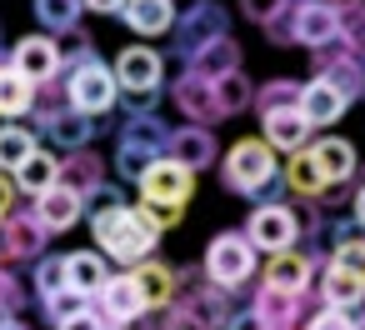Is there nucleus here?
Here are the masks:
<instances>
[{
  "instance_id": "nucleus-1",
  "label": "nucleus",
  "mask_w": 365,
  "mask_h": 330,
  "mask_svg": "<svg viewBox=\"0 0 365 330\" xmlns=\"http://www.w3.org/2000/svg\"><path fill=\"white\" fill-rule=\"evenodd\" d=\"M91 235L101 240V255H106V260H115V265H125V270H135L140 260H150V255H155V245H160V235L140 220V210H135V205L96 210V215H91Z\"/></svg>"
},
{
  "instance_id": "nucleus-2",
  "label": "nucleus",
  "mask_w": 365,
  "mask_h": 330,
  "mask_svg": "<svg viewBox=\"0 0 365 330\" xmlns=\"http://www.w3.org/2000/svg\"><path fill=\"white\" fill-rule=\"evenodd\" d=\"M275 180H280V155H275L260 135H245V140H235V145L220 155V185H225L230 195L260 200Z\"/></svg>"
},
{
  "instance_id": "nucleus-3",
  "label": "nucleus",
  "mask_w": 365,
  "mask_h": 330,
  "mask_svg": "<svg viewBox=\"0 0 365 330\" xmlns=\"http://www.w3.org/2000/svg\"><path fill=\"white\" fill-rule=\"evenodd\" d=\"M165 140H170V125L160 115H120V125H115V175L140 180L155 160H165Z\"/></svg>"
},
{
  "instance_id": "nucleus-4",
  "label": "nucleus",
  "mask_w": 365,
  "mask_h": 330,
  "mask_svg": "<svg viewBox=\"0 0 365 330\" xmlns=\"http://www.w3.org/2000/svg\"><path fill=\"white\" fill-rule=\"evenodd\" d=\"M61 86H66V105H71V110H81V115H91V120L110 115V110H115V100H120V86H115L110 66L101 61V51H96V56H86L81 66L61 71Z\"/></svg>"
},
{
  "instance_id": "nucleus-5",
  "label": "nucleus",
  "mask_w": 365,
  "mask_h": 330,
  "mask_svg": "<svg viewBox=\"0 0 365 330\" xmlns=\"http://www.w3.org/2000/svg\"><path fill=\"white\" fill-rule=\"evenodd\" d=\"M200 275H205V285L235 295L245 280H255V250H250V240H245L240 230H220V235L205 245Z\"/></svg>"
},
{
  "instance_id": "nucleus-6",
  "label": "nucleus",
  "mask_w": 365,
  "mask_h": 330,
  "mask_svg": "<svg viewBox=\"0 0 365 330\" xmlns=\"http://www.w3.org/2000/svg\"><path fill=\"white\" fill-rule=\"evenodd\" d=\"M240 235L250 240V250H265V255H280V250H300V220H295V210L285 205V200H260L250 215H245V225H240Z\"/></svg>"
},
{
  "instance_id": "nucleus-7",
  "label": "nucleus",
  "mask_w": 365,
  "mask_h": 330,
  "mask_svg": "<svg viewBox=\"0 0 365 330\" xmlns=\"http://www.w3.org/2000/svg\"><path fill=\"white\" fill-rule=\"evenodd\" d=\"M46 245H51V235L31 205H16L11 215H0V265H36L46 255Z\"/></svg>"
},
{
  "instance_id": "nucleus-8",
  "label": "nucleus",
  "mask_w": 365,
  "mask_h": 330,
  "mask_svg": "<svg viewBox=\"0 0 365 330\" xmlns=\"http://www.w3.org/2000/svg\"><path fill=\"white\" fill-rule=\"evenodd\" d=\"M120 96H160L165 91V56L155 46H125L110 66Z\"/></svg>"
},
{
  "instance_id": "nucleus-9",
  "label": "nucleus",
  "mask_w": 365,
  "mask_h": 330,
  "mask_svg": "<svg viewBox=\"0 0 365 330\" xmlns=\"http://www.w3.org/2000/svg\"><path fill=\"white\" fill-rule=\"evenodd\" d=\"M305 155H310V165H315V175H320L325 190H345L355 180V170H360V150L345 135H315L305 145Z\"/></svg>"
},
{
  "instance_id": "nucleus-10",
  "label": "nucleus",
  "mask_w": 365,
  "mask_h": 330,
  "mask_svg": "<svg viewBox=\"0 0 365 330\" xmlns=\"http://www.w3.org/2000/svg\"><path fill=\"white\" fill-rule=\"evenodd\" d=\"M225 36H230V16H225V6L205 0L200 11H190L185 21H175V61L185 66L195 51H205L210 41H225Z\"/></svg>"
},
{
  "instance_id": "nucleus-11",
  "label": "nucleus",
  "mask_w": 365,
  "mask_h": 330,
  "mask_svg": "<svg viewBox=\"0 0 365 330\" xmlns=\"http://www.w3.org/2000/svg\"><path fill=\"white\" fill-rule=\"evenodd\" d=\"M91 305H96V315H101L110 330H135V320H145V300H140V290H135L130 270L110 275Z\"/></svg>"
},
{
  "instance_id": "nucleus-12",
  "label": "nucleus",
  "mask_w": 365,
  "mask_h": 330,
  "mask_svg": "<svg viewBox=\"0 0 365 330\" xmlns=\"http://www.w3.org/2000/svg\"><path fill=\"white\" fill-rule=\"evenodd\" d=\"M250 310L265 320V330H300V325L315 315V295H310V290H300V295H285V290L255 285V295H250Z\"/></svg>"
},
{
  "instance_id": "nucleus-13",
  "label": "nucleus",
  "mask_w": 365,
  "mask_h": 330,
  "mask_svg": "<svg viewBox=\"0 0 365 330\" xmlns=\"http://www.w3.org/2000/svg\"><path fill=\"white\" fill-rule=\"evenodd\" d=\"M11 71L31 86H51L61 81V41L56 36H26L11 51Z\"/></svg>"
},
{
  "instance_id": "nucleus-14",
  "label": "nucleus",
  "mask_w": 365,
  "mask_h": 330,
  "mask_svg": "<svg viewBox=\"0 0 365 330\" xmlns=\"http://www.w3.org/2000/svg\"><path fill=\"white\" fill-rule=\"evenodd\" d=\"M310 71H315V81H325V86H335L345 100H360V61L340 46V41H330V46H320V51H310Z\"/></svg>"
},
{
  "instance_id": "nucleus-15",
  "label": "nucleus",
  "mask_w": 365,
  "mask_h": 330,
  "mask_svg": "<svg viewBox=\"0 0 365 330\" xmlns=\"http://www.w3.org/2000/svg\"><path fill=\"white\" fill-rule=\"evenodd\" d=\"M165 160H175V165L190 170V175L210 170V165L220 160L215 130H205V125H180V130H170V140H165Z\"/></svg>"
},
{
  "instance_id": "nucleus-16",
  "label": "nucleus",
  "mask_w": 365,
  "mask_h": 330,
  "mask_svg": "<svg viewBox=\"0 0 365 330\" xmlns=\"http://www.w3.org/2000/svg\"><path fill=\"white\" fill-rule=\"evenodd\" d=\"M330 41H340V16L325 6H310V0H290V46L320 51Z\"/></svg>"
},
{
  "instance_id": "nucleus-17",
  "label": "nucleus",
  "mask_w": 365,
  "mask_h": 330,
  "mask_svg": "<svg viewBox=\"0 0 365 330\" xmlns=\"http://www.w3.org/2000/svg\"><path fill=\"white\" fill-rule=\"evenodd\" d=\"M140 200H155V205H180L185 210V200L195 195V175L190 170H180L175 160H155L140 180Z\"/></svg>"
},
{
  "instance_id": "nucleus-18",
  "label": "nucleus",
  "mask_w": 365,
  "mask_h": 330,
  "mask_svg": "<svg viewBox=\"0 0 365 330\" xmlns=\"http://www.w3.org/2000/svg\"><path fill=\"white\" fill-rule=\"evenodd\" d=\"M315 265H325V260H310L305 250H280V255H270V260H265V270H260V285H270V290H285V295H300V290H310V280H315Z\"/></svg>"
},
{
  "instance_id": "nucleus-19",
  "label": "nucleus",
  "mask_w": 365,
  "mask_h": 330,
  "mask_svg": "<svg viewBox=\"0 0 365 330\" xmlns=\"http://www.w3.org/2000/svg\"><path fill=\"white\" fill-rule=\"evenodd\" d=\"M310 295H315V305H330V310H360L365 305V280H355V275H345L325 260V265H315Z\"/></svg>"
},
{
  "instance_id": "nucleus-20",
  "label": "nucleus",
  "mask_w": 365,
  "mask_h": 330,
  "mask_svg": "<svg viewBox=\"0 0 365 330\" xmlns=\"http://www.w3.org/2000/svg\"><path fill=\"white\" fill-rule=\"evenodd\" d=\"M170 100H175V110L185 115V125H205V130H215L220 110H215V96H210L205 81H195V76L180 71V76L170 81Z\"/></svg>"
},
{
  "instance_id": "nucleus-21",
  "label": "nucleus",
  "mask_w": 365,
  "mask_h": 330,
  "mask_svg": "<svg viewBox=\"0 0 365 330\" xmlns=\"http://www.w3.org/2000/svg\"><path fill=\"white\" fill-rule=\"evenodd\" d=\"M345 110H350V100H345L335 86L305 81V91H300V120H305L310 130H325V135H330V125L345 120Z\"/></svg>"
},
{
  "instance_id": "nucleus-22",
  "label": "nucleus",
  "mask_w": 365,
  "mask_h": 330,
  "mask_svg": "<svg viewBox=\"0 0 365 330\" xmlns=\"http://www.w3.org/2000/svg\"><path fill=\"white\" fill-rule=\"evenodd\" d=\"M31 210H36V220L46 225V235H61V230H71V225L86 215V200H81L76 190H66V185H51L46 195L31 200Z\"/></svg>"
},
{
  "instance_id": "nucleus-23",
  "label": "nucleus",
  "mask_w": 365,
  "mask_h": 330,
  "mask_svg": "<svg viewBox=\"0 0 365 330\" xmlns=\"http://www.w3.org/2000/svg\"><path fill=\"white\" fill-rule=\"evenodd\" d=\"M130 280H135L145 310H160V305H170V300L180 295V275H175V265H165V260H155V255L140 260V265L130 270Z\"/></svg>"
},
{
  "instance_id": "nucleus-24",
  "label": "nucleus",
  "mask_w": 365,
  "mask_h": 330,
  "mask_svg": "<svg viewBox=\"0 0 365 330\" xmlns=\"http://www.w3.org/2000/svg\"><path fill=\"white\" fill-rule=\"evenodd\" d=\"M185 76H195V81H205V86H215V81H225V76H235L240 71V46L225 36V41H210L205 51H195L185 66H180Z\"/></svg>"
},
{
  "instance_id": "nucleus-25",
  "label": "nucleus",
  "mask_w": 365,
  "mask_h": 330,
  "mask_svg": "<svg viewBox=\"0 0 365 330\" xmlns=\"http://www.w3.org/2000/svg\"><path fill=\"white\" fill-rule=\"evenodd\" d=\"M41 135L56 145V150H91L96 145V135H101V120H91V115H81V110H61L56 120H46L41 125Z\"/></svg>"
},
{
  "instance_id": "nucleus-26",
  "label": "nucleus",
  "mask_w": 365,
  "mask_h": 330,
  "mask_svg": "<svg viewBox=\"0 0 365 330\" xmlns=\"http://www.w3.org/2000/svg\"><path fill=\"white\" fill-rule=\"evenodd\" d=\"M56 185H66V190H76L86 200V195H96L106 185V160L96 150H71V155H61V180Z\"/></svg>"
},
{
  "instance_id": "nucleus-27",
  "label": "nucleus",
  "mask_w": 365,
  "mask_h": 330,
  "mask_svg": "<svg viewBox=\"0 0 365 330\" xmlns=\"http://www.w3.org/2000/svg\"><path fill=\"white\" fill-rule=\"evenodd\" d=\"M106 280H110V265H106L101 250H71V255H66V290L96 300Z\"/></svg>"
},
{
  "instance_id": "nucleus-28",
  "label": "nucleus",
  "mask_w": 365,
  "mask_h": 330,
  "mask_svg": "<svg viewBox=\"0 0 365 330\" xmlns=\"http://www.w3.org/2000/svg\"><path fill=\"white\" fill-rule=\"evenodd\" d=\"M120 21H125L140 41H155V36L175 31V11H170V0H125V6H120Z\"/></svg>"
},
{
  "instance_id": "nucleus-29",
  "label": "nucleus",
  "mask_w": 365,
  "mask_h": 330,
  "mask_svg": "<svg viewBox=\"0 0 365 330\" xmlns=\"http://www.w3.org/2000/svg\"><path fill=\"white\" fill-rule=\"evenodd\" d=\"M11 180H16V195H31V200L46 195V190L61 180V155H51V150L41 145L36 155H26V160L11 170Z\"/></svg>"
},
{
  "instance_id": "nucleus-30",
  "label": "nucleus",
  "mask_w": 365,
  "mask_h": 330,
  "mask_svg": "<svg viewBox=\"0 0 365 330\" xmlns=\"http://www.w3.org/2000/svg\"><path fill=\"white\" fill-rule=\"evenodd\" d=\"M275 155H295L315 140V130L300 120V110H280V115H265V135H260Z\"/></svg>"
},
{
  "instance_id": "nucleus-31",
  "label": "nucleus",
  "mask_w": 365,
  "mask_h": 330,
  "mask_svg": "<svg viewBox=\"0 0 365 330\" xmlns=\"http://www.w3.org/2000/svg\"><path fill=\"white\" fill-rule=\"evenodd\" d=\"M280 190H285V200H320V195H330L320 185V175H315V165H310L305 150H295V155L280 160Z\"/></svg>"
},
{
  "instance_id": "nucleus-32",
  "label": "nucleus",
  "mask_w": 365,
  "mask_h": 330,
  "mask_svg": "<svg viewBox=\"0 0 365 330\" xmlns=\"http://www.w3.org/2000/svg\"><path fill=\"white\" fill-rule=\"evenodd\" d=\"M31 100H36V86L31 81H21L16 71H11V56L0 61V120H26L31 115Z\"/></svg>"
},
{
  "instance_id": "nucleus-33",
  "label": "nucleus",
  "mask_w": 365,
  "mask_h": 330,
  "mask_svg": "<svg viewBox=\"0 0 365 330\" xmlns=\"http://www.w3.org/2000/svg\"><path fill=\"white\" fill-rule=\"evenodd\" d=\"M300 91H305V81H290V76H275V81H265V86H255V115L265 120V115H280V110H300Z\"/></svg>"
},
{
  "instance_id": "nucleus-34",
  "label": "nucleus",
  "mask_w": 365,
  "mask_h": 330,
  "mask_svg": "<svg viewBox=\"0 0 365 330\" xmlns=\"http://www.w3.org/2000/svg\"><path fill=\"white\" fill-rule=\"evenodd\" d=\"M31 11L41 21V36H71L81 26V0H31Z\"/></svg>"
},
{
  "instance_id": "nucleus-35",
  "label": "nucleus",
  "mask_w": 365,
  "mask_h": 330,
  "mask_svg": "<svg viewBox=\"0 0 365 330\" xmlns=\"http://www.w3.org/2000/svg\"><path fill=\"white\" fill-rule=\"evenodd\" d=\"M41 150V140H36V130L31 125H0V175H11L26 155H36Z\"/></svg>"
},
{
  "instance_id": "nucleus-36",
  "label": "nucleus",
  "mask_w": 365,
  "mask_h": 330,
  "mask_svg": "<svg viewBox=\"0 0 365 330\" xmlns=\"http://www.w3.org/2000/svg\"><path fill=\"white\" fill-rule=\"evenodd\" d=\"M210 96H215V110H220V120H225V115H240V110H250V100H255V86L245 81V71H235V76L215 81V86H210Z\"/></svg>"
},
{
  "instance_id": "nucleus-37",
  "label": "nucleus",
  "mask_w": 365,
  "mask_h": 330,
  "mask_svg": "<svg viewBox=\"0 0 365 330\" xmlns=\"http://www.w3.org/2000/svg\"><path fill=\"white\" fill-rule=\"evenodd\" d=\"M340 46L365 66V6H360V0L350 11H340Z\"/></svg>"
},
{
  "instance_id": "nucleus-38",
  "label": "nucleus",
  "mask_w": 365,
  "mask_h": 330,
  "mask_svg": "<svg viewBox=\"0 0 365 330\" xmlns=\"http://www.w3.org/2000/svg\"><path fill=\"white\" fill-rule=\"evenodd\" d=\"M31 280H36V300H51L56 290H66V255H41Z\"/></svg>"
},
{
  "instance_id": "nucleus-39",
  "label": "nucleus",
  "mask_w": 365,
  "mask_h": 330,
  "mask_svg": "<svg viewBox=\"0 0 365 330\" xmlns=\"http://www.w3.org/2000/svg\"><path fill=\"white\" fill-rule=\"evenodd\" d=\"M330 265L335 270H345V275H355V280H365V235H345L335 250H330Z\"/></svg>"
},
{
  "instance_id": "nucleus-40",
  "label": "nucleus",
  "mask_w": 365,
  "mask_h": 330,
  "mask_svg": "<svg viewBox=\"0 0 365 330\" xmlns=\"http://www.w3.org/2000/svg\"><path fill=\"white\" fill-rule=\"evenodd\" d=\"M140 330H200V325L190 320L185 300H170V305H160V310H145V325H140Z\"/></svg>"
},
{
  "instance_id": "nucleus-41",
  "label": "nucleus",
  "mask_w": 365,
  "mask_h": 330,
  "mask_svg": "<svg viewBox=\"0 0 365 330\" xmlns=\"http://www.w3.org/2000/svg\"><path fill=\"white\" fill-rule=\"evenodd\" d=\"M135 210H140V220H145L155 235H165L170 225H180V220H185V210H180V205H155V200H140Z\"/></svg>"
},
{
  "instance_id": "nucleus-42",
  "label": "nucleus",
  "mask_w": 365,
  "mask_h": 330,
  "mask_svg": "<svg viewBox=\"0 0 365 330\" xmlns=\"http://www.w3.org/2000/svg\"><path fill=\"white\" fill-rule=\"evenodd\" d=\"M21 305H26V280L11 265H0V315H16Z\"/></svg>"
},
{
  "instance_id": "nucleus-43",
  "label": "nucleus",
  "mask_w": 365,
  "mask_h": 330,
  "mask_svg": "<svg viewBox=\"0 0 365 330\" xmlns=\"http://www.w3.org/2000/svg\"><path fill=\"white\" fill-rule=\"evenodd\" d=\"M41 305H46V315H51L56 325H61V320H71V315H81V310H91V300H86V295H76V290H56V295H51V300H41Z\"/></svg>"
},
{
  "instance_id": "nucleus-44",
  "label": "nucleus",
  "mask_w": 365,
  "mask_h": 330,
  "mask_svg": "<svg viewBox=\"0 0 365 330\" xmlns=\"http://www.w3.org/2000/svg\"><path fill=\"white\" fill-rule=\"evenodd\" d=\"M300 330H355V315H350V310H330V305H320Z\"/></svg>"
},
{
  "instance_id": "nucleus-45",
  "label": "nucleus",
  "mask_w": 365,
  "mask_h": 330,
  "mask_svg": "<svg viewBox=\"0 0 365 330\" xmlns=\"http://www.w3.org/2000/svg\"><path fill=\"white\" fill-rule=\"evenodd\" d=\"M280 11H285V0H240V16H245L250 26H260V31H265Z\"/></svg>"
},
{
  "instance_id": "nucleus-46",
  "label": "nucleus",
  "mask_w": 365,
  "mask_h": 330,
  "mask_svg": "<svg viewBox=\"0 0 365 330\" xmlns=\"http://www.w3.org/2000/svg\"><path fill=\"white\" fill-rule=\"evenodd\" d=\"M86 205H91V215H96V210H110V205H125V195H120V185H110V180H106V185H101L96 195H86Z\"/></svg>"
},
{
  "instance_id": "nucleus-47",
  "label": "nucleus",
  "mask_w": 365,
  "mask_h": 330,
  "mask_svg": "<svg viewBox=\"0 0 365 330\" xmlns=\"http://www.w3.org/2000/svg\"><path fill=\"white\" fill-rule=\"evenodd\" d=\"M56 330H110V325H106V320L96 315V305H91V310H81V315H71V320H61Z\"/></svg>"
},
{
  "instance_id": "nucleus-48",
  "label": "nucleus",
  "mask_w": 365,
  "mask_h": 330,
  "mask_svg": "<svg viewBox=\"0 0 365 330\" xmlns=\"http://www.w3.org/2000/svg\"><path fill=\"white\" fill-rule=\"evenodd\" d=\"M225 330H265V320H260V315L245 305V310H235V315L225 320Z\"/></svg>"
},
{
  "instance_id": "nucleus-49",
  "label": "nucleus",
  "mask_w": 365,
  "mask_h": 330,
  "mask_svg": "<svg viewBox=\"0 0 365 330\" xmlns=\"http://www.w3.org/2000/svg\"><path fill=\"white\" fill-rule=\"evenodd\" d=\"M125 0H81V11H96V16H120Z\"/></svg>"
},
{
  "instance_id": "nucleus-50",
  "label": "nucleus",
  "mask_w": 365,
  "mask_h": 330,
  "mask_svg": "<svg viewBox=\"0 0 365 330\" xmlns=\"http://www.w3.org/2000/svg\"><path fill=\"white\" fill-rule=\"evenodd\" d=\"M11 210H16V180L0 175V215H11Z\"/></svg>"
},
{
  "instance_id": "nucleus-51",
  "label": "nucleus",
  "mask_w": 365,
  "mask_h": 330,
  "mask_svg": "<svg viewBox=\"0 0 365 330\" xmlns=\"http://www.w3.org/2000/svg\"><path fill=\"white\" fill-rule=\"evenodd\" d=\"M350 215H355V225H360V235H365V180H360L355 195H350Z\"/></svg>"
},
{
  "instance_id": "nucleus-52",
  "label": "nucleus",
  "mask_w": 365,
  "mask_h": 330,
  "mask_svg": "<svg viewBox=\"0 0 365 330\" xmlns=\"http://www.w3.org/2000/svg\"><path fill=\"white\" fill-rule=\"evenodd\" d=\"M205 6V0H170V11H175V21H185L190 11H200Z\"/></svg>"
},
{
  "instance_id": "nucleus-53",
  "label": "nucleus",
  "mask_w": 365,
  "mask_h": 330,
  "mask_svg": "<svg viewBox=\"0 0 365 330\" xmlns=\"http://www.w3.org/2000/svg\"><path fill=\"white\" fill-rule=\"evenodd\" d=\"M0 330H26V320H0Z\"/></svg>"
},
{
  "instance_id": "nucleus-54",
  "label": "nucleus",
  "mask_w": 365,
  "mask_h": 330,
  "mask_svg": "<svg viewBox=\"0 0 365 330\" xmlns=\"http://www.w3.org/2000/svg\"><path fill=\"white\" fill-rule=\"evenodd\" d=\"M350 315H355V330H365V305H360V310H350Z\"/></svg>"
},
{
  "instance_id": "nucleus-55",
  "label": "nucleus",
  "mask_w": 365,
  "mask_h": 330,
  "mask_svg": "<svg viewBox=\"0 0 365 330\" xmlns=\"http://www.w3.org/2000/svg\"><path fill=\"white\" fill-rule=\"evenodd\" d=\"M360 100H365V71H360Z\"/></svg>"
},
{
  "instance_id": "nucleus-56",
  "label": "nucleus",
  "mask_w": 365,
  "mask_h": 330,
  "mask_svg": "<svg viewBox=\"0 0 365 330\" xmlns=\"http://www.w3.org/2000/svg\"><path fill=\"white\" fill-rule=\"evenodd\" d=\"M6 56H11V51H6V46H0V61H6Z\"/></svg>"
}]
</instances>
